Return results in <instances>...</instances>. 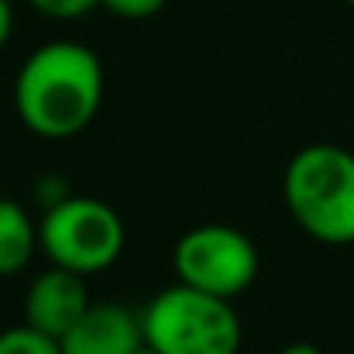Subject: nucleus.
<instances>
[{
  "instance_id": "6e6552de",
  "label": "nucleus",
  "mask_w": 354,
  "mask_h": 354,
  "mask_svg": "<svg viewBox=\"0 0 354 354\" xmlns=\"http://www.w3.org/2000/svg\"><path fill=\"white\" fill-rule=\"evenodd\" d=\"M35 251H41L38 221L17 200L0 196V279L24 272L31 265Z\"/></svg>"
},
{
  "instance_id": "1a4fd4ad",
  "label": "nucleus",
  "mask_w": 354,
  "mask_h": 354,
  "mask_svg": "<svg viewBox=\"0 0 354 354\" xmlns=\"http://www.w3.org/2000/svg\"><path fill=\"white\" fill-rule=\"evenodd\" d=\"M0 354H62V348L55 337H48L28 324H17V327L0 330Z\"/></svg>"
},
{
  "instance_id": "2eb2a0df",
  "label": "nucleus",
  "mask_w": 354,
  "mask_h": 354,
  "mask_svg": "<svg viewBox=\"0 0 354 354\" xmlns=\"http://www.w3.org/2000/svg\"><path fill=\"white\" fill-rule=\"evenodd\" d=\"M348 3H351V7H354V0H348Z\"/></svg>"
},
{
  "instance_id": "423d86ee",
  "label": "nucleus",
  "mask_w": 354,
  "mask_h": 354,
  "mask_svg": "<svg viewBox=\"0 0 354 354\" xmlns=\"http://www.w3.org/2000/svg\"><path fill=\"white\" fill-rule=\"evenodd\" d=\"M90 292H86V275L69 272L62 265H48L41 268L28 292H24V324L62 341L73 324L90 310Z\"/></svg>"
},
{
  "instance_id": "f257e3e1",
  "label": "nucleus",
  "mask_w": 354,
  "mask_h": 354,
  "mask_svg": "<svg viewBox=\"0 0 354 354\" xmlns=\"http://www.w3.org/2000/svg\"><path fill=\"white\" fill-rule=\"evenodd\" d=\"M104 104V66L90 45L45 41L14 80V111L21 124L48 141L83 134Z\"/></svg>"
},
{
  "instance_id": "f8f14e48",
  "label": "nucleus",
  "mask_w": 354,
  "mask_h": 354,
  "mask_svg": "<svg viewBox=\"0 0 354 354\" xmlns=\"http://www.w3.org/2000/svg\"><path fill=\"white\" fill-rule=\"evenodd\" d=\"M10 31H14V10H10V0H0V48L7 45Z\"/></svg>"
},
{
  "instance_id": "9b49d317",
  "label": "nucleus",
  "mask_w": 354,
  "mask_h": 354,
  "mask_svg": "<svg viewBox=\"0 0 354 354\" xmlns=\"http://www.w3.org/2000/svg\"><path fill=\"white\" fill-rule=\"evenodd\" d=\"M169 0H100V7H107L111 14H118L124 21H145L155 17Z\"/></svg>"
},
{
  "instance_id": "20e7f679",
  "label": "nucleus",
  "mask_w": 354,
  "mask_h": 354,
  "mask_svg": "<svg viewBox=\"0 0 354 354\" xmlns=\"http://www.w3.org/2000/svg\"><path fill=\"white\" fill-rule=\"evenodd\" d=\"M41 254L80 275H100L118 265L124 251V221L97 196H59L38 221Z\"/></svg>"
},
{
  "instance_id": "0eeeda50",
  "label": "nucleus",
  "mask_w": 354,
  "mask_h": 354,
  "mask_svg": "<svg viewBox=\"0 0 354 354\" xmlns=\"http://www.w3.org/2000/svg\"><path fill=\"white\" fill-rule=\"evenodd\" d=\"M141 344V310L124 303H90V310L59 341L62 354H134Z\"/></svg>"
},
{
  "instance_id": "7ed1b4c3",
  "label": "nucleus",
  "mask_w": 354,
  "mask_h": 354,
  "mask_svg": "<svg viewBox=\"0 0 354 354\" xmlns=\"http://www.w3.org/2000/svg\"><path fill=\"white\" fill-rule=\"evenodd\" d=\"M145 344L158 354H237L241 320L231 299L193 289L186 282L165 286L141 306Z\"/></svg>"
},
{
  "instance_id": "9d476101",
  "label": "nucleus",
  "mask_w": 354,
  "mask_h": 354,
  "mask_svg": "<svg viewBox=\"0 0 354 354\" xmlns=\"http://www.w3.org/2000/svg\"><path fill=\"white\" fill-rule=\"evenodd\" d=\"M38 14L55 17V21H76L83 14H90L93 7H100V0H28Z\"/></svg>"
},
{
  "instance_id": "39448f33",
  "label": "nucleus",
  "mask_w": 354,
  "mask_h": 354,
  "mask_svg": "<svg viewBox=\"0 0 354 354\" xmlns=\"http://www.w3.org/2000/svg\"><path fill=\"white\" fill-rule=\"evenodd\" d=\"M172 265L179 282L237 299L258 275V248L231 224H200L176 241Z\"/></svg>"
},
{
  "instance_id": "ddd939ff",
  "label": "nucleus",
  "mask_w": 354,
  "mask_h": 354,
  "mask_svg": "<svg viewBox=\"0 0 354 354\" xmlns=\"http://www.w3.org/2000/svg\"><path fill=\"white\" fill-rule=\"evenodd\" d=\"M279 354H324L317 344H310V341H292V344H286Z\"/></svg>"
},
{
  "instance_id": "4468645a",
  "label": "nucleus",
  "mask_w": 354,
  "mask_h": 354,
  "mask_svg": "<svg viewBox=\"0 0 354 354\" xmlns=\"http://www.w3.org/2000/svg\"><path fill=\"white\" fill-rule=\"evenodd\" d=\"M134 354H158V351H155V348H148V344H141V348H138Z\"/></svg>"
},
{
  "instance_id": "f03ea898",
  "label": "nucleus",
  "mask_w": 354,
  "mask_h": 354,
  "mask_svg": "<svg viewBox=\"0 0 354 354\" xmlns=\"http://www.w3.org/2000/svg\"><path fill=\"white\" fill-rule=\"evenodd\" d=\"M292 221L320 244H354V151L317 141L299 148L282 172Z\"/></svg>"
}]
</instances>
